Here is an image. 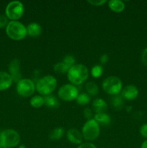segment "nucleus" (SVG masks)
<instances>
[{
	"instance_id": "obj_30",
	"label": "nucleus",
	"mask_w": 147,
	"mask_h": 148,
	"mask_svg": "<svg viewBox=\"0 0 147 148\" xmlns=\"http://www.w3.org/2000/svg\"><path fill=\"white\" fill-rule=\"evenodd\" d=\"M140 134L143 137L147 139V124L141 126V129H140Z\"/></svg>"
},
{
	"instance_id": "obj_27",
	"label": "nucleus",
	"mask_w": 147,
	"mask_h": 148,
	"mask_svg": "<svg viewBox=\"0 0 147 148\" xmlns=\"http://www.w3.org/2000/svg\"><path fill=\"white\" fill-rule=\"evenodd\" d=\"M83 114L84 118H86L87 120L92 119V116H93V113L92 111L89 108H86L83 111Z\"/></svg>"
},
{
	"instance_id": "obj_19",
	"label": "nucleus",
	"mask_w": 147,
	"mask_h": 148,
	"mask_svg": "<svg viewBox=\"0 0 147 148\" xmlns=\"http://www.w3.org/2000/svg\"><path fill=\"white\" fill-rule=\"evenodd\" d=\"M111 104H112V107L115 108L116 110L119 111L124 106V99L121 95H116L112 98L111 99Z\"/></svg>"
},
{
	"instance_id": "obj_36",
	"label": "nucleus",
	"mask_w": 147,
	"mask_h": 148,
	"mask_svg": "<svg viewBox=\"0 0 147 148\" xmlns=\"http://www.w3.org/2000/svg\"><path fill=\"white\" fill-rule=\"evenodd\" d=\"M3 148H7V147H3Z\"/></svg>"
},
{
	"instance_id": "obj_33",
	"label": "nucleus",
	"mask_w": 147,
	"mask_h": 148,
	"mask_svg": "<svg viewBox=\"0 0 147 148\" xmlns=\"http://www.w3.org/2000/svg\"><path fill=\"white\" fill-rule=\"evenodd\" d=\"M108 59H109V57H108V55L103 54L102 56H101L99 61H100L101 64H106L108 62Z\"/></svg>"
},
{
	"instance_id": "obj_13",
	"label": "nucleus",
	"mask_w": 147,
	"mask_h": 148,
	"mask_svg": "<svg viewBox=\"0 0 147 148\" xmlns=\"http://www.w3.org/2000/svg\"><path fill=\"white\" fill-rule=\"evenodd\" d=\"M13 80L11 75L6 72H0V90L8 89L12 84Z\"/></svg>"
},
{
	"instance_id": "obj_14",
	"label": "nucleus",
	"mask_w": 147,
	"mask_h": 148,
	"mask_svg": "<svg viewBox=\"0 0 147 148\" xmlns=\"http://www.w3.org/2000/svg\"><path fill=\"white\" fill-rule=\"evenodd\" d=\"M27 35L30 37H37L42 33V27L38 23H31L27 27Z\"/></svg>"
},
{
	"instance_id": "obj_17",
	"label": "nucleus",
	"mask_w": 147,
	"mask_h": 148,
	"mask_svg": "<svg viewBox=\"0 0 147 148\" xmlns=\"http://www.w3.org/2000/svg\"><path fill=\"white\" fill-rule=\"evenodd\" d=\"M94 119L97 121L99 124H102V125H108L110 123L111 118L109 114L106 113H99V114H96L94 117Z\"/></svg>"
},
{
	"instance_id": "obj_28",
	"label": "nucleus",
	"mask_w": 147,
	"mask_h": 148,
	"mask_svg": "<svg viewBox=\"0 0 147 148\" xmlns=\"http://www.w3.org/2000/svg\"><path fill=\"white\" fill-rule=\"evenodd\" d=\"M8 18L7 17V16L4 15H0V28H2V27L7 26L8 25Z\"/></svg>"
},
{
	"instance_id": "obj_25",
	"label": "nucleus",
	"mask_w": 147,
	"mask_h": 148,
	"mask_svg": "<svg viewBox=\"0 0 147 148\" xmlns=\"http://www.w3.org/2000/svg\"><path fill=\"white\" fill-rule=\"evenodd\" d=\"M102 72H103V69L100 65H95V66L92 67V70H91L92 76L95 78L99 77L102 75Z\"/></svg>"
},
{
	"instance_id": "obj_4",
	"label": "nucleus",
	"mask_w": 147,
	"mask_h": 148,
	"mask_svg": "<svg viewBox=\"0 0 147 148\" xmlns=\"http://www.w3.org/2000/svg\"><path fill=\"white\" fill-rule=\"evenodd\" d=\"M20 136L13 130H4L0 134V145L2 147H14L20 144Z\"/></svg>"
},
{
	"instance_id": "obj_32",
	"label": "nucleus",
	"mask_w": 147,
	"mask_h": 148,
	"mask_svg": "<svg viewBox=\"0 0 147 148\" xmlns=\"http://www.w3.org/2000/svg\"><path fill=\"white\" fill-rule=\"evenodd\" d=\"M141 60H142L143 64L147 66V48H146L143 51L142 55H141Z\"/></svg>"
},
{
	"instance_id": "obj_24",
	"label": "nucleus",
	"mask_w": 147,
	"mask_h": 148,
	"mask_svg": "<svg viewBox=\"0 0 147 148\" xmlns=\"http://www.w3.org/2000/svg\"><path fill=\"white\" fill-rule=\"evenodd\" d=\"M69 70V68L63 62H58L54 65V71L59 74H65Z\"/></svg>"
},
{
	"instance_id": "obj_20",
	"label": "nucleus",
	"mask_w": 147,
	"mask_h": 148,
	"mask_svg": "<svg viewBox=\"0 0 147 148\" xmlns=\"http://www.w3.org/2000/svg\"><path fill=\"white\" fill-rule=\"evenodd\" d=\"M85 89L89 96H96L99 92V88L97 85L93 82H88L85 85Z\"/></svg>"
},
{
	"instance_id": "obj_35",
	"label": "nucleus",
	"mask_w": 147,
	"mask_h": 148,
	"mask_svg": "<svg viewBox=\"0 0 147 148\" xmlns=\"http://www.w3.org/2000/svg\"><path fill=\"white\" fill-rule=\"evenodd\" d=\"M19 148H26V147L24 145H20L19 146Z\"/></svg>"
},
{
	"instance_id": "obj_1",
	"label": "nucleus",
	"mask_w": 147,
	"mask_h": 148,
	"mask_svg": "<svg viewBox=\"0 0 147 148\" xmlns=\"http://www.w3.org/2000/svg\"><path fill=\"white\" fill-rule=\"evenodd\" d=\"M67 77L72 85H82L87 79L89 77V71L84 65L75 64L69 69Z\"/></svg>"
},
{
	"instance_id": "obj_29",
	"label": "nucleus",
	"mask_w": 147,
	"mask_h": 148,
	"mask_svg": "<svg viewBox=\"0 0 147 148\" xmlns=\"http://www.w3.org/2000/svg\"><path fill=\"white\" fill-rule=\"evenodd\" d=\"M106 2V0H91V1L89 0L88 1V3L93 6H101Z\"/></svg>"
},
{
	"instance_id": "obj_21",
	"label": "nucleus",
	"mask_w": 147,
	"mask_h": 148,
	"mask_svg": "<svg viewBox=\"0 0 147 148\" xmlns=\"http://www.w3.org/2000/svg\"><path fill=\"white\" fill-rule=\"evenodd\" d=\"M64 134V130L62 127H58L52 130L49 134V138L53 141L59 140Z\"/></svg>"
},
{
	"instance_id": "obj_22",
	"label": "nucleus",
	"mask_w": 147,
	"mask_h": 148,
	"mask_svg": "<svg viewBox=\"0 0 147 148\" xmlns=\"http://www.w3.org/2000/svg\"><path fill=\"white\" fill-rule=\"evenodd\" d=\"M44 104V98L40 95H35L30 100V105L33 108H40Z\"/></svg>"
},
{
	"instance_id": "obj_8",
	"label": "nucleus",
	"mask_w": 147,
	"mask_h": 148,
	"mask_svg": "<svg viewBox=\"0 0 147 148\" xmlns=\"http://www.w3.org/2000/svg\"><path fill=\"white\" fill-rule=\"evenodd\" d=\"M59 97L65 101H71L76 100L79 95V90L72 84H66L61 87L58 92Z\"/></svg>"
},
{
	"instance_id": "obj_15",
	"label": "nucleus",
	"mask_w": 147,
	"mask_h": 148,
	"mask_svg": "<svg viewBox=\"0 0 147 148\" xmlns=\"http://www.w3.org/2000/svg\"><path fill=\"white\" fill-rule=\"evenodd\" d=\"M92 108H93L94 111L96 112V114H99V113H105L108 108V104L104 100L101 98H97L95 99L92 103Z\"/></svg>"
},
{
	"instance_id": "obj_5",
	"label": "nucleus",
	"mask_w": 147,
	"mask_h": 148,
	"mask_svg": "<svg viewBox=\"0 0 147 148\" xmlns=\"http://www.w3.org/2000/svg\"><path fill=\"white\" fill-rule=\"evenodd\" d=\"M99 124L94 119L87 120L82 128V136L87 141H94L99 135Z\"/></svg>"
},
{
	"instance_id": "obj_10",
	"label": "nucleus",
	"mask_w": 147,
	"mask_h": 148,
	"mask_svg": "<svg viewBox=\"0 0 147 148\" xmlns=\"http://www.w3.org/2000/svg\"><path fill=\"white\" fill-rule=\"evenodd\" d=\"M20 62L17 59H14L12 61L9 65V72L12 78L13 82H18L22 79L21 74L20 72Z\"/></svg>"
},
{
	"instance_id": "obj_11",
	"label": "nucleus",
	"mask_w": 147,
	"mask_h": 148,
	"mask_svg": "<svg viewBox=\"0 0 147 148\" xmlns=\"http://www.w3.org/2000/svg\"><path fill=\"white\" fill-rule=\"evenodd\" d=\"M138 90L135 85H127L121 90V96L127 101H133L138 97Z\"/></svg>"
},
{
	"instance_id": "obj_26",
	"label": "nucleus",
	"mask_w": 147,
	"mask_h": 148,
	"mask_svg": "<svg viewBox=\"0 0 147 148\" xmlns=\"http://www.w3.org/2000/svg\"><path fill=\"white\" fill-rule=\"evenodd\" d=\"M62 62L70 69V68H71L72 66L75 65L76 59H75V58L73 56H71V55H67V56H65L64 59H63V60L62 61Z\"/></svg>"
},
{
	"instance_id": "obj_34",
	"label": "nucleus",
	"mask_w": 147,
	"mask_h": 148,
	"mask_svg": "<svg viewBox=\"0 0 147 148\" xmlns=\"http://www.w3.org/2000/svg\"><path fill=\"white\" fill-rule=\"evenodd\" d=\"M141 148H147V140H145V141L142 143Z\"/></svg>"
},
{
	"instance_id": "obj_16",
	"label": "nucleus",
	"mask_w": 147,
	"mask_h": 148,
	"mask_svg": "<svg viewBox=\"0 0 147 148\" xmlns=\"http://www.w3.org/2000/svg\"><path fill=\"white\" fill-rule=\"evenodd\" d=\"M110 9L115 12H122L125 9V4L122 1L119 0H111L108 1Z\"/></svg>"
},
{
	"instance_id": "obj_9",
	"label": "nucleus",
	"mask_w": 147,
	"mask_h": 148,
	"mask_svg": "<svg viewBox=\"0 0 147 148\" xmlns=\"http://www.w3.org/2000/svg\"><path fill=\"white\" fill-rule=\"evenodd\" d=\"M35 85L30 79H22L17 82V92L22 97H30L34 93Z\"/></svg>"
},
{
	"instance_id": "obj_7",
	"label": "nucleus",
	"mask_w": 147,
	"mask_h": 148,
	"mask_svg": "<svg viewBox=\"0 0 147 148\" xmlns=\"http://www.w3.org/2000/svg\"><path fill=\"white\" fill-rule=\"evenodd\" d=\"M6 16L12 21H17L24 13V6L19 1H13L7 4L5 10Z\"/></svg>"
},
{
	"instance_id": "obj_18",
	"label": "nucleus",
	"mask_w": 147,
	"mask_h": 148,
	"mask_svg": "<svg viewBox=\"0 0 147 148\" xmlns=\"http://www.w3.org/2000/svg\"><path fill=\"white\" fill-rule=\"evenodd\" d=\"M44 104L50 108H56L59 106V101L54 95H46L44 98Z\"/></svg>"
},
{
	"instance_id": "obj_6",
	"label": "nucleus",
	"mask_w": 147,
	"mask_h": 148,
	"mask_svg": "<svg viewBox=\"0 0 147 148\" xmlns=\"http://www.w3.org/2000/svg\"><path fill=\"white\" fill-rule=\"evenodd\" d=\"M122 81L118 77H108L102 82L104 91L109 95H118L122 90Z\"/></svg>"
},
{
	"instance_id": "obj_3",
	"label": "nucleus",
	"mask_w": 147,
	"mask_h": 148,
	"mask_svg": "<svg viewBox=\"0 0 147 148\" xmlns=\"http://www.w3.org/2000/svg\"><path fill=\"white\" fill-rule=\"evenodd\" d=\"M6 33L9 38L14 40H20L27 35V27L18 21H11L6 27Z\"/></svg>"
},
{
	"instance_id": "obj_31",
	"label": "nucleus",
	"mask_w": 147,
	"mask_h": 148,
	"mask_svg": "<svg viewBox=\"0 0 147 148\" xmlns=\"http://www.w3.org/2000/svg\"><path fill=\"white\" fill-rule=\"evenodd\" d=\"M77 148H97V147L91 143H84L79 145Z\"/></svg>"
},
{
	"instance_id": "obj_23",
	"label": "nucleus",
	"mask_w": 147,
	"mask_h": 148,
	"mask_svg": "<svg viewBox=\"0 0 147 148\" xmlns=\"http://www.w3.org/2000/svg\"><path fill=\"white\" fill-rule=\"evenodd\" d=\"M76 101L79 105L85 106L90 101V96L87 93H80L77 96Z\"/></svg>"
},
{
	"instance_id": "obj_12",
	"label": "nucleus",
	"mask_w": 147,
	"mask_h": 148,
	"mask_svg": "<svg viewBox=\"0 0 147 148\" xmlns=\"http://www.w3.org/2000/svg\"><path fill=\"white\" fill-rule=\"evenodd\" d=\"M66 137L68 140L72 144L81 145L83 141V136L82 134L76 129H70L66 132Z\"/></svg>"
},
{
	"instance_id": "obj_2",
	"label": "nucleus",
	"mask_w": 147,
	"mask_h": 148,
	"mask_svg": "<svg viewBox=\"0 0 147 148\" xmlns=\"http://www.w3.org/2000/svg\"><path fill=\"white\" fill-rule=\"evenodd\" d=\"M56 86H57V80L56 78L53 76L47 75L37 81L35 89L40 95L46 96L50 95V93L55 90Z\"/></svg>"
}]
</instances>
